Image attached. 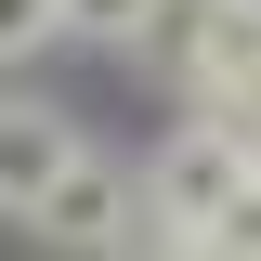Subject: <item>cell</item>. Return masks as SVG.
Listing matches in <instances>:
<instances>
[{"label":"cell","instance_id":"cell-1","mask_svg":"<svg viewBox=\"0 0 261 261\" xmlns=\"http://www.w3.org/2000/svg\"><path fill=\"white\" fill-rule=\"evenodd\" d=\"M157 65L183 79L196 105H222V92H261V0H157Z\"/></svg>","mask_w":261,"mask_h":261},{"label":"cell","instance_id":"cell-2","mask_svg":"<svg viewBox=\"0 0 261 261\" xmlns=\"http://www.w3.org/2000/svg\"><path fill=\"white\" fill-rule=\"evenodd\" d=\"M248 170H261V157H248V130H235L222 105H209V118H183V130L157 144V170H144V196H157L170 222L196 235V222H209V209H222L235 183H248Z\"/></svg>","mask_w":261,"mask_h":261},{"label":"cell","instance_id":"cell-3","mask_svg":"<svg viewBox=\"0 0 261 261\" xmlns=\"http://www.w3.org/2000/svg\"><path fill=\"white\" fill-rule=\"evenodd\" d=\"M79 157H92V144H79L53 105H27V92H13V105H0V222H39V196H53Z\"/></svg>","mask_w":261,"mask_h":261},{"label":"cell","instance_id":"cell-4","mask_svg":"<svg viewBox=\"0 0 261 261\" xmlns=\"http://www.w3.org/2000/svg\"><path fill=\"white\" fill-rule=\"evenodd\" d=\"M183 248H222V261H261V170H248V183H235L222 209H209V222L183 235Z\"/></svg>","mask_w":261,"mask_h":261},{"label":"cell","instance_id":"cell-5","mask_svg":"<svg viewBox=\"0 0 261 261\" xmlns=\"http://www.w3.org/2000/svg\"><path fill=\"white\" fill-rule=\"evenodd\" d=\"M157 0H65V39H144Z\"/></svg>","mask_w":261,"mask_h":261},{"label":"cell","instance_id":"cell-6","mask_svg":"<svg viewBox=\"0 0 261 261\" xmlns=\"http://www.w3.org/2000/svg\"><path fill=\"white\" fill-rule=\"evenodd\" d=\"M53 27H65V0H0V65H13V53H39Z\"/></svg>","mask_w":261,"mask_h":261}]
</instances>
